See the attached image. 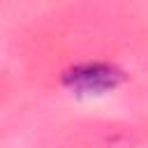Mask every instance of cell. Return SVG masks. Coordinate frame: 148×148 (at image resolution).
I'll list each match as a JSON object with an SVG mask.
<instances>
[{"label": "cell", "mask_w": 148, "mask_h": 148, "mask_svg": "<svg viewBox=\"0 0 148 148\" xmlns=\"http://www.w3.org/2000/svg\"><path fill=\"white\" fill-rule=\"evenodd\" d=\"M125 74L109 62H81L62 74V83L76 95H104L123 83Z\"/></svg>", "instance_id": "obj_1"}]
</instances>
